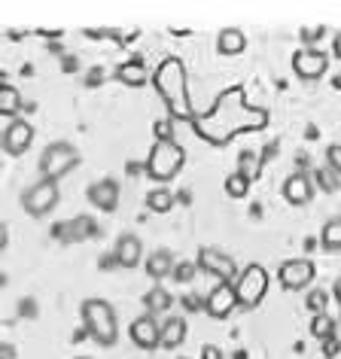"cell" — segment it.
<instances>
[{
	"label": "cell",
	"instance_id": "cell-1",
	"mask_svg": "<svg viewBox=\"0 0 341 359\" xmlns=\"http://www.w3.org/2000/svg\"><path fill=\"white\" fill-rule=\"evenodd\" d=\"M272 113L265 107H256L247 101V92L241 86H232L213 97V104L204 113L195 116L192 131L210 147H226L238 134L262 131Z\"/></svg>",
	"mask_w": 341,
	"mask_h": 359
},
{
	"label": "cell",
	"instance_id": "cell-2",
	"mask_svg": "<svg viewBox=\"0 0 341 359\" xmlns=\"http://www.w3.org/2000/svg\"><path fill=\"white\" fill-rule=\"evenodd\" d=\"M152 86L168 110V119L174 122H195L192 101H189V79H186V67L180 58H165L152 70Z\"/></svg>",
	"mask_w": 341,
	"mask_h": 359
},
{
	"label": "cell",
	"instance_id": "cell-3",
	"mask_svg": "<svg viewBox=\"0 0 341 359\" xmlns=\"http://www.w3.org/2000/svg\"><path fill=\"white\" fill-rule=\"evenodd\" d=\"M83 326L92 335L98 344L110 347L119 338V320H116V311L110 302L104 299H86L83 302Z\"/></svg>",
	"mask_w": 341,
	"mask_h": 359
},
{
	"label": "cell",
	"instance_id": "cell-4",
	"mask_svg": "<svg viewBox=\"0 0 341 359\" xmlns=\"http://www.w3.org/2000/svg\"><path fill=\"white\" fill-rule=\"evenodd\" d=\"M186 165V152L177 140L170 143H161L156 140V147L149 149L147 161H143V170H147L149 180H159V183H168V180H174L177 174L183 170Z\"/></svg>",
	"mask_w": 341,
	"mask_h": 359
},
{
	"label": "cell",
	"instance_id": "cell-5",
	"mask_svg": "<svg viewBox=\"0 0 341 359\" xmlns=\"http://www.w3.org/2000/svg\"><path fill=\"white\" fill-rule=\"evenodd\" d=\"M79 165V152L74 143H67V140H55V143H49L46 149H43V156H40V174L43 180H58L70 174Z\"/></svg>",
	"mask_w": 341,
	"mask_h": 359
},
{
	"label": "cell",
	"instance_id": "cell-6",
	"mask_svg": "<svg viewBox=\"0 0 341 359\" xmlns=\"http://www.w3.org/2000/svg\"><path fill=\"white\" fill-rule=\"evenodd\" d=\"M235 292H238V304L241 308H259L268 292V271L259 262H250L247 268H241L238 280H235Z\"/></svg>",
	"mask_w": 341,
	"mask_h": 359
},
{
	"label": "cell",
	"instance_id": "cell-7",
	"mask_svg": "<svg viewBox=\"0 0 341 359\" xmlns=\"http://www.w3.org/2000/svg\"><path fill=\"white\" fill-rule=\"evenodd\" d=\"M58 204V183L55 180H37L31 189H25L22 195V208L31 213V217H46L52 213V208Z\"/></svg>",
	"mask_w": 341,
	"mask_h": 359
},
{
	"label": "cell",
	"instance_id": "cell-8",
	"mask_svg": "<svg viewBox=\"0 0 341 359\" xmlns=\"http://www.w3.org/2000/svg\"><path fill=\"white\" fill-rule=\"evenodd\" d=\"M277 277H281V286L286 292H299L314 283L317 268H314L311 259H286V262L277 268Z\"/></svg>",
	"mask_w": 341,
	"mask_h": 359
},
{
	"label": "cell",
	"instance_id": "cell-9",
	"mask_svg": "<svg viewBox=\"0 0 341 359\" xmlns=\"http://www.w3.org/2000/svg\"><path fill=\"white\" fill-rule=\"evenodd\" d=\"M199 268H204L208 274H213L220 283H235L238 274H241L238 265H235V259L226 256L217 247H201L199 250Z\"/></svg>",
	"mask_w": 341,
	"mask_h": 359
},
{
	"label": "cell",
	"instance_id": "cell-10",
	"mask_svg": "<svg viewBox=\"0 0 341 359\" xmlns=\"http://www.w3.org/2000/svg\"><path fill=\"white\" fill-rule=\"evenodd\" d=\"M329 67V55L317 46H305L293 55V70L299 79H320Z\"/></svg>",
	"mask_w": 341,
	"mask_h": 359
},
{
	"label": "cell",
	"instance_id": "cell-11",
	"mask_svg": "<svg viewBox=\"0 0 341 359\" xmlns=\"http://www.w3.org/2000/svg\"><path fill=\"white\" fill-rule=\"evenodd\" d=\"M235 308H238L235 283H217L208 292V299H204V311H208V317H213V320H226Z\"/></svg>",
	"mask_w": 341,
	"mask_h": 359
},
{
	"label": "cell",
	"instance_id": "cell-12",
	"mask_svg": "<svg viewBox=\"0 0 341 359\" xmlns=\"http://www.w3.org/2000/svg\"><path fill=\"white\" fill-rule=\"evenodd\" d=\"M128 335L134 341V347L140 350H156L161 347V323L152 317V313H143L128 326Z\"/></svg>",
	"mask_w": 341,
	"mask_h": 359
},
{
	"label": "cell",
	"instance_id": "cell-13",
	"mask_svg": "<svg viewBox=\"0 0 341 359\" xmlns=\"http://www.w3.org/2000/svg\"><path fill=\"white\" fill-rule=\"evenodd\" d=\"M31 140H34V125L31 122L13 119L10 125H6V131H4V149L10 152V156H22V152L31 147Z\"/></svg>",
	"mask_w": 341,
	"mask_h": 359
},
{
	"label": "cell",
	"instance_id": "cell-14",
	"mask_svg": "<svg viewBox=\"0 0 341 359\" xmlns=\"http://www.w3.org/2000/svg\"><path fill=\"white\" fill-rule=\"evenodd\" d=\"M283 198H286V204H293V208H305V204L314 198L311 177L302 174V170L290 174V177H286V183H283Z\"/></svg>",
	"mask_w": 341,
	"mask_h": 359
},
{
	"label": "cell",
	"instance_id": "cell-15",
	"mask_svg": "<svg viewBox=\"0 0 341 359\" xmlns=\"http://www.w3.org/2000/svg\"><path fill=\"white\" fill-rule=\"evenodd\" d=\"M88 201L104 213L116 210L119 208V183L116 180H98V183L88 186Z\"/></svg>",
	"mask_w": 341,
	"mask_h": 359
},
{
	"label": "cell",
	"instance_id": "cell-16",
	"mask_svg": "<svg viewBox=\"0 0 341 359\" xmlns=\"http://www.w3.org/2000/svg\"><path fill=\"white\" fill-rule=\"evenodd\" d=\"M113 256L116 262H119V268H134L143 259V244L138 235H119V241H116L113 247Z\"/></svg>",
	"mask_w": 341,
	"mask_h": 359
},
{
	"label": "cell",
	"instance_id": "cell-17",
	"mask_svg": "<svg viewBox=\"0 0 341 359\" xmlns=\"http://www.w3.org/2000/svg\"><path fill=\"white\" fill-rule=\"evenodd\" d=\"M217 49L220 55H241L247 49V34L241 28H222L217 37Z\"/></svg>",
	"mask_w": 341,
	"mask_h": 359
},
{
	"label": "cell",
	"instance_id": "cell-18",
	"mask_svg": "<svg viewBox=\"0 0 341 359\" xmlns=\"http://www.w3.org/2000/svg\"><path fill=\"white\" fill-rule=\"evenodd\" d=\"M116 76H119V83L131 86V88H140V86H147V83H149V70L143 67V61H140V58H134V61H125V65H119V70H116Z\"/></svg>",
	"mask_w": 341,
	"mask_h": 359
},
{
	"label": "cell",
	"instance_id": "cell-19",
	"mask_svg": "<svg viewBox=\"0 0 341 359\" xmlns=\"http://www.w3.org/2000/svg\"><path fill=\"white\" fill-rule=\"evenodd\" d=\"M174 256L168 250H156L149 259H147V274L152 280H165V277H174Z\"/></svg>",
	"mask_w": 341,
	"mask_h": 359
},
{
	"label": "cell",
	"instance_id": "cell-20",
	"mask_svg": "<svg viewBox=\"0 0 341 359\" xmlns=\"http://www.w3.org/2000/svg\"><path fill=\"white\" fill-rule=\"evenodd\" d=\"M186 341V320L183 317H168L161 323V347L165 350H174Z\"/></svg>",
	"mask_w": 341,
	"mask_h": 359
},
{
	"label": "cell",
	"instance_id": "cell-21",
	"mask_svg": "<svg viewBox=\"0 0 341 359\" xmlns=\"http://www.w3.org/2000/svg\"><path fill=\"white\" fill-rule=\"evenodd\" d=\"M143 304H147V313H165V311H170V304H174V295H170L165 286H152V290L143 295Z\"/></svg>",
	"mask_w": 341,
	"mask_h": 359
},
{
	"label": "cell",
	"instance_id": "cell-22",
	"mask_svg": "<svg viewBox=\"0 0 341 359\" xmlns=\"http://www.w3.org/2000/svg\"><path fill=\"white\" fill-rule=\"evenodd\" d=\"M22 107H25V101H22V95H19V88H15V86H0V113H4L6 116V119H15V113H19L22 110Z\"/></svg>",
	"mask_w": 341,
	"mask_h": 359
},
{
	"label": "cell",
	"instance_id": "cell-23",
	"mask_svg": "<svg viewBox=\"0 0 341 359\" xmlns=\"http://www.w3.org/2000/svg\"><path fill=\"white\" fill-rule=\"evenodd\" d=\"M250 174H244V170H232V174L226 177V195L229 198H244V195H250Z\"/></svg>",
	"mask_w": 341,
	"mask_h": 359
},
{
	"label": "cell",
	"instance_id": "cell-24",
	"mask_svg": "<svg viewBox=\"0 0 341 359\" xmlns=\"http://www.w3.org/2000/svg\"><path fill=\"white\" fill-rule=\"evenodd\" d=\"M320 244H323V250H329V253H341V217L329 219L326 226H323Z\"/></svg>",
	"mask_w": 341,
	"mask_h": 359
},
{
	"label": "cell",
	"instance_id": "cell-25",
	"mask_svg": "<svg viewBox=\"0 0 341 359\" xmlns=\"http://www.w3.org/2000/svg\"><path fill=\"white\" fill-rule=\"evenodd\" d=\"M147 208L152 213H168L170 208H174V192L165 189V186H159V189H152L147 195Z\"/></svg>",
	"mask_w": 341,
	"mask_h": 359
},
{
	"label": "cell",
	"instance_id": "cell-26",
	"mask_svg": "<svg viewBox=\"0 0 341 359\" xmlns=\"http://www.w3.org/2000/svg\"><path fill=\"white\" fill-rule=\"evenodd\" d=\"M311 335L320 338V341H332V335H335V320H332L329 313H314V320H311Z\"/></svg>",
	"mask_w": 341,
	"mask_h": 359
},
{
	"label": "cell",
	"instance_id": "cell-27",
	"mask_svg": "<svg viewBox=\"0 0 341 359\" xmlns=\"http://www.w3.org/2000/svg\"><path fill=\"white\" fill-rule=\"evenodd\" d=\"M314 177H317V183H320V189H323V192H335L338 186H341V177H338L329 165H326V168H320Z\"/></svg>",
	"mask_w": 341,
	"mask_h": 359
},
{
	"label": "cell",
	"instance_id": "cell-28",
	"mask_svg": "<svg viewBox=\"0 0 341 359\" xmlns=\"http://www.w3.org/2000/svg\"><path fill=\"white\" fill-rule=\"evenodd\" d=\"M152 134H156V140L170 143L174 140V119H159L156 125H152Z\"/></svg>",
	"mask_w": 341,
	"mask_h": 359
},
{
	"label": "cell",
	"instance_id": "cell-29",
	"mask_svg": "<svg viewBox=\"0 0 341 359\" xmlns=\"http://www.w3.org/2000/svg\"><path fill=\"white\" fill-rule=\"evenodd\" d=\"M326 302H329V295L323 292V290L308 292V308H311L314 313H326Z\"/></svg>",
	"mask_w": 341,
	"mask_h": 359
},
{
	"label": "cell",
	"instance_id": "cell-30",
	"mask_svg": "<svg viewBox=\"0 0 341 359\" xmlns=\"http://www.w3.org/2000/svg\"><path fill=\"white\" fill-rule=\"evenodd\" d=\"M326 165L341 177V143H332V147L326 149Z\"/></svg>",
	"mask_w": 341,
	"mask_h": 359
},
{
	"label": "cell",
	"instance_id": "cell-31",
	"mask_svg": "<svg viewBox=\"0 0 341 359\" xmlns=\"http://www.w3.org/2000/svg\"><path fill=\"white\" fill-rule=\"evenodd\" d=\"M192 274H195V265H192V262H177V268H174V280L186 283V280H192Z\"/></svg>",
	"mask_w": 341,
	"mask_h": 359
},
{
	"label": "cell",
	"instance_id": "cell-32",
	"mask_svg": "<svg viewBox=\"0 0 341 359\" xmlns=\"http://www.w3.org/2000/svg\"><path fill=\"white\" fill-rule=\"evenodd\" d=\"M323 34H326V28H323V25H317V28H305V31H302V40H305V43H314V40H323Z\"/></svg>",
	"mask_w": 341,
	"mask_h": 359
},
{
	"label": "cell",
	"instance_id": "cell-33",
	"mask_svg": "<svg viewBox=\"0 0 341 359\" xmlns=\"http://www.w3.org/2000/svg\"><path fill=\"white\" fill-rule=\"evenodd\" d=\"M201 359H222V350L217 344H204L201 347Z\"/></svg>",
	"mask_w": 341,
	"mask_h": 359
},
{
	"label": "cell",
	"instance_id": "cell-34",
	"mask_svg": "<svg viewBox=\"0 0 341 359\" xmlns=\"http://www.w3.org/2000/svg\"><path fill=\"white\" fill-rule=\"evenodd\" d=\"M110 265H119V262H116V256H104L101 259V268H104V271H110Z\"/></svg>",
	"mask_w": 341,
	"mask_h": 359
},
{
	"label": "cell",
	"instance_id": "cell-35",
	"mask_svg": "<svg viewBox=\"0 0 341 359\" xmlns=\"http://www.w3.org/2000/svg\"><path fill=\"white\" fill-rule=\"evenodd\" d=\"M332 52H335V58H341V31L335 34V43H332Z\"/></svg>",
	"mask_w": 341,
	"mask_h": 359
},
{
	"label": "cell",
	"instance_id": "cell-36",
	"mask_svg": "<svg viewBox=\"0 0 341 359\" xmlns=\"http://www.w3.org/2000/svg\"><path fill=\"white\" fill-rule=\"evenodd\" d=\"M335 302H338V308H341V280L335 283Z\"/></svg>",
	"mask_w": 341,
	"mask_h": 359
},
{
	"label": "cell",
	"instance_id": "cell-37",
	"mask_svg": "<svg viewBox=\"0 0 341 359\" xmlns=\"http://www.w3.org/2000/svg\"><path fill=\"white\" fill-rule=\"evenodd\" d=\"M76 359H88V356H76Z\"/></svg>",
	"mask_w": 341,
	"mask_h": 359
},
{
	"label": "cell",
	"instance_id": "cell-38",
	"mask_svg": "<svg viewBox=\"0 0 341 359\" xmlns=\"http://www.w3.org/2000/svg\"><path fill=\"white\" fill-rule=\"evenodd\" d=\"M180 359H186V356H180Z\"/></svg>",
	"mask_w": 341,
	"mask_h": 359
}]
</instances>
